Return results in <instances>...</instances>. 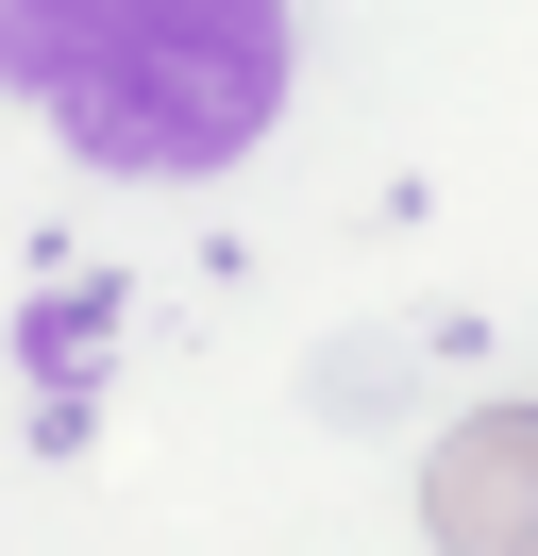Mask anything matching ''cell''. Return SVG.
Returning <instances> with one entry per match:
<instances>
[{
	"label": "cell",
	"instance_id": "cell-1",
	"mask_svg": "<svg viewBox=\"0 0 538 556\" xmlns=\"http://www.w3.org/2000/svg\"><path fill=\"white\" fill-rule=\"evenodd\" d=\"M0 85L118 186H202L286 118V0H0Z\"/></svg>",
	"mask_w": 538,
	"mask_h": 556
},
{
	"label": "cell",
	"instance_id": "cell-2",
	"mask_svg": "<svg viewBox=\"0 0 538 556\" xmlns=\"http://www.w3.org/2000/svg\"><path fill=\"white\" fill-rule=\"evenodd\" d=\"M421 540L437 556H538V405H471L421 455Z\"/></svg>",
	"mask_w": 538,
	"mask_h": 556
}]
</instances>
